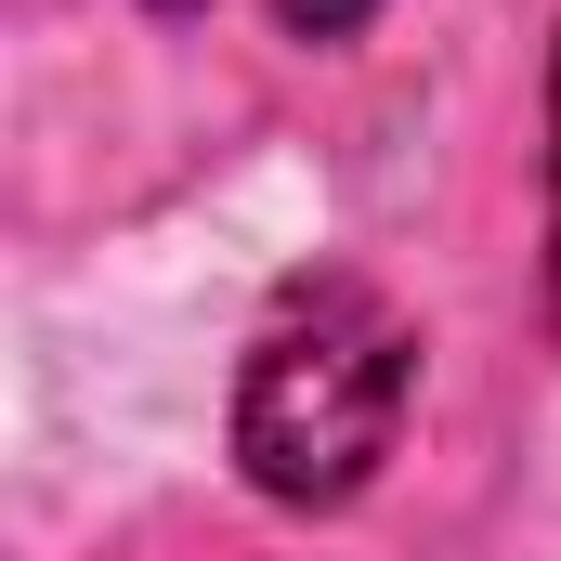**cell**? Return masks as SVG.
Returning a JSON list of instances; mask_svg holds the SVG:
<instances>
[{
    "instance_id": "cell-1",
    "label": "cell",
    "mask_w": 561,
    "mask_h": 561,
    "mask_svg": "<svg viewBox=\"0 0 561 561\" xmlns=\"http://www.w3.org/2000/svg\"><path fill=\"white\" fill-rule=\"evenodd\" d=\"M419 327L366 275H300L236 366V470L275 510H353L405 431Z\"/></svg>"
},
{
    "instance_id": "cell-2",
    "label": "cell",
    "mask_w": 561,
    "mask_h": 561,
    "mask_svg": "<svg viewBox=\"0 0 561 561\" xmlns=\"http://www.w3.org/2000/svg\"><path fill=\"white\" fill-rule=\"evenodd\" d=\"M275 26H287V39H366L379 0H275Z\"/></svg>"
},
{
    "instance_id": "cell-3",
    "label": "cell",
    "mask_w": 561,
    "mask_h": 561,
    "mask_svg": "<svg viewBox=\"0 0 561 561\" xmlns=\"http://www.w3.org/2000/svg\"><path fill=\"white\" fill-rule=\"evenodd\" d=\"M549 327H561V39H549Z\"/></svg>"
},
{
    "instance_id": "cell-4",
    "label": "cell",
    "mask_w": 561,
    "mask_h": 561,
    "mask_svg": "<svg viewBox=\"0 0 561 561\" xmlns=\"http://www.w3.org/2000/svg\"><path fill=\"white\" fill-rule=\"evenodd\" d=\"M157 13H196V0H157Z\"/></svg>"
}]
</instances>
